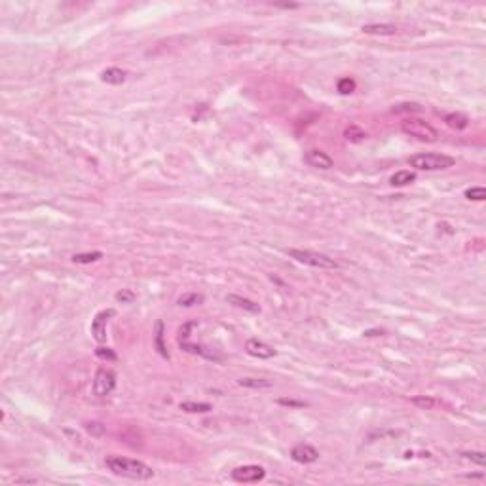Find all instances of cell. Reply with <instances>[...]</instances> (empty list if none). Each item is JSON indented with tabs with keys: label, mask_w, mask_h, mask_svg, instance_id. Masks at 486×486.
Wrapping results in <instances>:
<instances>
[{
	"label": "cell",
	"mask_w": 486,
	"mask_h": 486,
	"mask_svg": "<svg viewBox=\"0 0 486 486\" xmlns=\"http://www.w3.org/2000/svg\"><path fill=\"white\" fill-rule=\"evenodd\" d=\"M105 465L108 471H113L118 477H126V479L148 480L154 477L152 467H148V465L139 462V460H131V458L110 454V456L105 458Z\"/></svg>",
	"instance_id": "1"
},
{
	"label": "cell",
	"mask_w": 486,
	"mask_h": 486,
	"mask_svg": "<svg viewBox=\"0 0 486 486\" xmlns=\"http://www.w3.org/2000/svg\"><path fill=\"white\" fill-rule=\"evenodd\" d=\"M408 164L414 169L420 171H439V169H446L456 164V160L446 154H437V152H424V154H416L408 160Z\"/></svg>",
	"instance_id": "2"
},
{
	"label": "cell",
	"mask_w": 486,
	"mask_h": 486,
	"mask_svg": "<svg viewBox=\"0 0 486 486\" xmlns=\"http://www.w3.org/2000/svg\"><path fill=\"white\" fill-rule=\"evenodd\" d=\"M289 256L294 258L296 262H302V264H308V266H314V268H321V270H337L338 268V262L323 253L302 251V249H291V251H289Z\"/></svg>",
	"instance_id": "3"
},
{
	"label": "cell",
	"mask_w": 486,
	"mask_h": 486,
	"mask_svg": "<svg viewBox=\"0 0 486 486\" xmlns=\"http://www.w3.org/2000/svg\"><path fill=\"white\" fill-rule=\"evenodd\" d=\"M401 129H403L406 135L410 137H416L420 141H426V142H435L439 139V133L431 124H427L426 120H420V118H406V120L401 124Z\"/></svg>",
	"instance_id": "4"
},
{
	"label": "cell",
	"mask_w": 486,
	"mask_h": 486,
	"mask_svg": "<svg viewBox=\"0 0 486 486\" xmlns=\"http://www.w3.org/2000/svg\"><path fill=\"white\" fill-rule=\"evenodd\" d=\"M114 388H116L114 372L106 370V368H99L95 376H93V393L97 397H106L113 393Z\"/></svg>",
	"instance_id": "5"
},
{
	"label": "cell",
	"mask_w": 486,
	"mask_h": 486,
	"mask_svg": "<svg viewBox=\"0 0 486 486\" xmlns=\"http://www.w3.org/2000/svg\"><path fill=\"white\" fill-rule=\"evenodd\" d=\"M264 477H266V471L260 465H241V467H236L232 471V479L236 482H243V484L258 482Z\"/></svg>",
	"instance_id": "6"
},
{
	"label": "cell",
	"mask_w": 486,
	"mask_h": 486,
	"mask_svg": "<svg viewBox=\"0 0 486 486\" xmlns=\"http://www.w3.org/2000/svg\"><path fill=\"white\" fill-rule=\"evenodd\" d=\"M291 458L294 462H298V464H314V462L319 460V452H317V448H314L312 444L300 442L296 446H292Z\"/></svg>",
	"instance_id": "7"
},
{
	"label": "cell",
	"mask_w": 486,
	"mask_h": 486,
	"mask_svg": "<svg viewBox=\"0 0 486 486\" xmlns=\"http://www.w3.org/2000/svg\"><path fill=\"white\" fill-rule=\"evenodd\" d=\"M245 350L249 355L258 357V359H272L276 355V350L270 344H266V342L258 340V338H249L245 344Z\"/></svg>",
	"instance_id": "8"
},
{
	"label": "cell",
	"mask_w": 486,
	"mask_h": 486,
	"mask_svg": "<svg viewBox=\"0 0 486 486\" xmlns=\"http://www.w3.org/2000/svg\"><path fill=\"white\" fill-rule=\"evenodd\" d=\"M114 314H116L114 310H103V312H99V314L95 315V319L91 323V334H93V338L97 340L99 344L106 340V321H108V317H113Z\"/></svg>",
	"instance_id": "9"
},
{
	"label": "cell",
	"mask_w": 486,
	"mask_h": 486,
	"mask_svg": "<svg viewBox=\"0 0 486 486\" xmlns=\"http://www.w3.org/2000/svg\"><path fill=\"white\" fill-rule=\"evenodd\" d=\"M304 160H306V164L310 165V167H315V169H330V167L334 165V160H332L327 152L317 150V148L308 150Z\"/></svg>",
	"instance_id": "10"
},
{
	"label": "cell",
	"mask_w": 486,
	"mask_h": 486,
	"mask_svg": "<svg viewBox=\"0 0 486 486\" xmlns=\"http://www.w3.org/2000/svg\"><path fill=\"white\" fill-rule=\"evenodd\" d=\"M361 30L365 34H374V36H391L397 32V27L391 23H368V25H363Z\"/></svg>",
	"instance_id": "11"
},
{
	"label": "cell",
	"mask_w": 486,
	"mask_h": 486,
	"mask_svg": "<svg viewBox=\"0 0 486 486\" xmlns=\"http://www.w3.org/2000/svg\"><path fill=\"white\" fill-rule=\"evenodd\" d=\"M226 302L236 308H240V310H245L249 314H258V312H260V306H258L256 302H253V300L249 298H243L240 294H228V296H226Z\"/></svg>",
	"instance_id": "12"
},
{
	"label": "cell",
	"mask_w": 486,
	"mask_h": 486,
	"mask_svg": "<svg viewBox=\"0 0 486 486\" xmlns=\"http://www.w3.org/2000/svg\"><path fill=\"white\" fill-rule=\"evenodd\" d=\"M126 78H127V72L124 68H118V67H110L101 72V80L105 84H110V86H120V84L126 82Z\"/></svg>",
	"instance_id": "13"
},
{
	"label": "cell",
	"mask_w": 486,
	"mask_h": 486,
	"mask_svg": "<svg viewBox=\"0 0 486 486\" xmlns=\"http://www.w3.org/2000/svg\"><path fill=\"white\" fill-rule=\"evenodd\" d=\"M444 124L448 127H452V129H456V131H462V129H465V127L469 126V120H467V116L462 113H450L444 116Z\"/></svg>",
	"instance_id": "14"
},
{
	"label": "cell",
	"mask_w": 486,
	"mask_h": 486,
	"mask_svg": "<svg viewBox=\"0 0 486 486\" xmlns=\"http://www.w3.org/2000/svg\"><path fill=\"white\" fill-rule=\"evenodd\" d=\"M414 180H416V173L408 171V169H403V171H397L395 175H391L389 182H391L393 186H406V184H410Z\"/></svg>",
	"instance_id": "15"
},
{
	"label": "cell",
	"mask_w": 486,
	"mask_h": 486,
	"mask_svg": "<svg viewBox=\"0 0 486 486\" xmlns=\"http://www.w3.org/2000/svg\"><path fill=\"white\" fill-rule=\"evenodd\" d=\"M180 410L190 412V414H203V412H211L213 406L209 403H196V401H186V403H180Z\"/></svg>",
	"instance_id": "16"
},
{
	"label": "cell",
	"mask_w": 486,
	"mask_h": 486,
	"mask_svg": "<svg viewBox=\"0 0 486 486\" xmlns=\"http://www.w3.org/2000/svg\"><path fill=\"white\" fill-rule=\"evenodd\" d=\"M344 135H346V139H348L350 142H363L366 139L365 129H361V127L355 126V124H352V126L346 127Z\"/></svg>",
	"instance_id": "17"
},
{
	"label": "cell",
	"mask_w": 486,
	"mask_h": 486,
	"mask_svg": "<svg viewBox=\"0 0 486 486\" xmlns=\"http://www.w3.org/2000/svg\"><path fill=\"white\" fill-rule=\"evenodd\" d=\"M240 386L241 388H249V389H268V388H272V382L262 380V378H241Z\"/></svg>",
	"instance_id": "18"
},
{
	"label": "cell",
	"mask_w": 486,
	"mask_h": 486,
	"mask_svg": "<svg viewBox=\"0 0 486 486\" xmlns=\"http://www.w3.org/2000/svg\"><path fill=\"white\" fill-rule=\"evenodd\" d=\"M355 88H357V84H355V80H353V78H350V76L340 78V80H338V84H337L338 93H342V95H350V93H353V91H355Z\"/></svg>",
	"instance_id": "19"
},
{
	"label": "cell",
	"mask_w": 486,
	"mask_h": 486,
	"mask_svg": "<svg viewBox=\"0 0 486 486\" xmlns=\"http://www.w3.org/2000/svg\"><path fill=\"white\" fill-rule=\"evenodd\" d=\"M412 404L418 406V408H422V410H431L435 404H437V401L429 395H416V397H412Z\"/></svg>",
	"instance_id": "20"
},
{
	"label": "cell",
	"mask_w": 486,
	"mask_h": 486,
	"mask_svg": "<svg viewBox=\"0 0 486 486\" xmlns=\"http://www.w3.org/2000/svg\"><path fill=\"white\" fill-rule=\"evenodd\" d=\"M99 258H103V253L101 251H93V253H78L72 256V262L76 264H90V262H95Z\"/></svg>",
	"instance_id": "21"
},
{
	"label": "cell",
	"mask_w": 486,
	"mask_h": 486,
	"mask_svg": "<svg viewBox=\"0 0 486 486\" xmlns=\"http://www.w3.org/2000/svg\"><path fill=\"white\" fill-rule=\"evenodd\" d=\"M156 348L162 357L169 359V353L165 352V346H164V323L162 321L156 323Z\"/></svg>",
	"instance_id": "22"
},
{
	"label": "cell",
	"mask_w": 486,
	"mask_h": 486,
	"mask_svg": "<svg viewBox=\"0 0 486 486\" xmlns=\"http://www.w3.org/2000/svg\"><path fill=\"white\" fill-rule=\"evenodd\" d=\"M202 302H203V296H202V294H198V292H190V294H184V296H180V298H179V306L190 308V306H196V304H202Z\"/></svg>",
	"instance_id": "23"
},
{
	"label": "cell",
	"mask_w": 486,
	"mask_h": 486,
	"mask_svg": "<svg viewBox=\"0 0 486 486\" xmlns=\"http://www.w3.org/2000/svg\"><path fill=\"white\" fill-rule=\"evenodd\" d=\"M422 110V106L418 105V103H403V105H397L393 106V110L391 113L393 114H406V113H420Z\"/></svg>",
	"instance_id": "24"
},
{
	"label": "cell",
	"mask_w": 486,
	"mask_h": 486,
	"mask_svg": "<svg viewBox=\"0 0 486 486\" xmlns=\"http://www.w3.org/2000/svg\"><path fill=\"white\" fill-rule=\"evenodd\" d=\"M465 198L475 200V202H482V200H486V190L482 186H473L469 190H465Z\"/></svg>",
	"instance_id": "25"
},
{
	"label": "cell",
	"mask_w": 486,
	"mask_h": 486,
	"mask_svg": "<svg viewBox=\"0 0 486 486\" xmlns=\"http://www.w3.org/2000/svg\"><path fill=\"white\" fill-rule=\"evenodd\" d=\"M460 456L465 458V460H469V462H473V464H477V465H484L486 464V454H484V452H462Z\"/></svg>",
	"instance_id": "26"
},
{
	"label": "cell",
	"mask_w": 486,
	"mask_h": 486,
	"mask_svg": "<svg viewBox=\"0 0 486 486\" xmlns=\"http://www.w3.org/2000/svg\"><path fill=\"white\" fill-rule=\"evenodd\" d=\"M95 355L103 361H116L118 359V355H116L114 350H110V348H97V350H95Z\"/></svg>",
	"instance_id": "27"
},
{
	"label": "cell",
	"mask_w": 486,
	"mask_h": 486,
	"mask_svg": "<svg viewBox=\"0 0 486 486\" xmlns=\"http://www.w3.org/2000/svg\"><path fill=\"white\" fill-rule=\"evenodd\" d=\"M86 429H88V433H91L93 437L105 435V426H103L101 422H90V424H86Z\"/></svg>",
	"instance_id": "28"
},
{
	"label": "cell",
	"mask_w": 486,
	"mask_h": 486,
	"mask_svg": "<svg viewBox=\"0 0 486 486\" xmlns=\"http://www.w3.org/2000/svg\"><path fill=\"white\" fill-rule=\"evenodd\" d=\"M116 300L122 302V304H131L135 300V292L129 291V289H122V291L116 292Z\"/></svg>",
	"instance_id": "29"
},
{
	"label": "cell",
	"mask_w": 486,
	"mask_h": 486,
	"mask_svg": "<svg viewBox=\"0 0 486 486\" xmlns=\"http://www.w3.org/2000/svg\"><path fill=\"white\" fill-rule=\"evenodd\" d=\"M279 404H283V406H296V408L306 406L304 401H294V399H279Z\"/></svg>",
	"instance_id": "30"
},
{
	"label": "cell",
	"mask_w": 486,
	"mask_h": 486,
	"mask_svg": "<svg viewBox=\"0 0 486 486\" xmlns=\"http://www.w3.org/2000/svg\"><path fill=\"white\" fill-rule=\"evenodd\" d=\"M15 482H36V479H15Z\"/></svg>",
	"instance_id": "31"
},
{
	"label": "cell",
	"mask_w": 486,
	"mask_h": 486,
	"mask_svg": "<svg viewBox=\"0 0 486 486\" xmlns=\"http://www.w3.org/2000/svg\"><path fill=\"white\" fill-rule=\"evenodd\" d=\"M277 6H279V8H287V10H289V8H296V4H277Z\"/></svg>",
	"instance_id": "32"
}]
</instances>
